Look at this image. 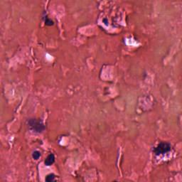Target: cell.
<instances>
[{
  "mask_svg": "<svg viewBox=\"0 0 182 182\" xmlns=\"http://www.w3.org/2000/svg\"><path fill=\"white\" fill-rule=\"evenodd\" d=\"M44 22L45 24L47 26H53L54 24V22H53V20L49 19L48 16H46V18H44Z\"/></svg>",
  "mask_w": 182,
  "mask_h": 182,
  "instance_id": "8992f818",
  "label": "cell"
},
{
  "mask_svg": "<svg viewBox=\"0 0 182 182\" xmlns=\"http://www.w3.org/2000/svg\"><path fill=\"white\" fill-rule=\"evenodd\" d=\"M55 177H56V176H55L53 174H48L47 176H46L45 181L48 182L53 181H55Z\"/></svg>",
  "mask_w": 182,
  "mask_h": 182,
  "instance_id": "277c9868",
  "label": "cell"
},
{
  "mask_svg": "<svg viewBox=\"0 0 182 182\" xmlns=\"http://www.w3.org/2000/svg\"><path fill=\"white\" fill-rule=\"evenodd\" d=\"M27 123L29 129L35 133H41L46 129L44 124L40 120L34 118L29 119Z\"/></svg>",
  "mask_w": 182,
  "mask_h": 182,
  "instance_id": "6da1fadb",
  "label": "cell"
},
{
  "mask_svg": "<svg viewBox=\"0 0 182 182\" xmlns=\"http://www.w3.org/2000/svg\"><path fill=\"white\" fill-rule=\"evenodd\" d=\"M171 149H172V146L169 143L162 142L154 149L153 152L155 155L159 156V155H162V154H165L168 153L169 152L171 151Z\"/></svg>",
  "mask_w": 182,
  "mask_h": 182,
  "instance_id": "7a4b0ae2",
  "label": "cell"
},
{
  "mask_svg": "<svg viewBox=\"0 0 182 182\" xmlns=\"http://www.w3.org/2000/svg\"><path fill=\"white\" fill-rule=\"evenodd\" d=\"M40 157H41V152L39 151L36 150L32 154V157H33L34 159L38 160L40 158Z\"/></svg>",
  "mask_w": 182,
  "mask_h": 182,
  "instance_id": "5b68a950",
  "label": "cell"
},
{
  "mask_svg": "<svg viewBox=\"0 0 182 182\" xmlns=\"http://www.w3.org/2000/svg\"><path fill=\"white\" fill-rule=\"evenodd\" d=\"M55 162V156L53 154H50L48 157L46 158L44 161V164L46 166H50Z\"/></svg>",
  "mask_w": 182,
  "mask_h": 182,
  "instance_id": "3957f363",
  "label": "cell"
}]
</instances>
